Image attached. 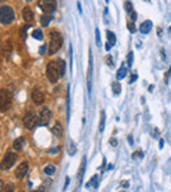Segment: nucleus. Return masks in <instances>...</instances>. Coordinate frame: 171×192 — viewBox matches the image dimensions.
Here are the masks:
<instances>
[{
	"label": "nucleus",
	"mask_w": 171,
	"mask_h": 192,
	"mask_svg": "<svg viewBox=\"0 0 171 192\" xmlns=\"http://www.w3.org/2000/svg\"><path fill=\"white\" fill-rule=\"evenodd\" d=\"M50 43H49V54L50 56H54L63 43V38L61 36V33L58 30H52L50 32Z\"/></svg>",
	"instance_id": "1"
},
{
	"label": "nucleus",
	"mask_w": 171,
	"mask_h": 192,
	"mask_svg": "<svg viewBox=\"0 0 171 192\" xmlns=\"http://www.w3.org/2000/svg\"><path fill=\"white\" fill-rule=\"evenodd\" d=\"M15 19V11L9 5H3L0 7V23L4 25H8Z\"/></svg>",
	"instance_id": "2"
},
{
	"label": "nucleus",
	"mask_w": 171,
	"mask_h": 192,
	"mask_svg": "<svg viewBox=\"0 0 171 192\" xmlns=\"http://www.w3.org/2000/svg\"><path fill=\"white\" fill-rule=\"evenodd\" d=\"M46 76L52 83H57L58 82L61 74H59L58 65L56 62H49L47 63V66H46Z\"/></svg>",
	"instance_id": "3"
},
{
	"label": "nucleus",
	"mask_w": 171,
	"mask_h": 192,
	"mask_svg": "<svg viewBox=\"0 0 171 192\" xmlns=\"http://www.w3.org/2000/svg\"><path fill=\"white\" fill-rule=\"evenodd\" d=\"M17 161V154H15L13 151H8L7 154L4 155L2 163H0V170H9L11 167L15 164V162Z\"/></svg>",
	"instance_id": "4"
},
{
	"label": "nucleus",
	"mask_w": 171,
	"mask_h": 192,
	"mask_svg": "<svg viewBox=\"0 0 171 192\" xmlns=\"http://www.w3.org/2000/svg\"><path fill=\"white\" fill-rule=\"evenodd\" d=\"M38 5L46 15H53L57 9L56 0H38Z\"/></svg>",
	"instance_id": "5"
},
{
	"label": "nucleus",
	"mask_w": 171,
	"mask_h": 192,
	"mask_svg": "<svg viewBox=\"0 0 171 192\" xmlns=\"http://www.w3.org/2000/svg\"><path fill=\"white\" fill-rule=\"evenodd\" d=\"M12 96L7 90H0V112H5L11 107Z\"/></svg>",
	"instance_id": "6"
},
{
	"label": "nucleus",
	"mask_w": 171,
	"mask_h": 192,
	"mask_svg": "<svg viewBox=\"0 0 171 192\" xmlns=\"http://www.w3.org/2000/svg\"><path fill=\"white\" fill-rule=\"evenodd\" d=\"M37 121H38V117H37V114L33 111H28L25 113V116H24V125H25L26 129H33L37 125Z\"/></svg>",
	"instance_id": "7"
},
{
	"label": "nucleus",
	"mask_w": 171,
	"mask_h": 192,
	"mask_svg": "<svg viewBox=\"0 0 171 192\" xmlns=\"http://www.w3.org/2000/svg\"><path fill=\"white\" fill-rule=\"evenodd\" d=\"M50 118H52V111L49 108H42L41 109V112L40 114H38V121H37V125H47L49 121H50Z\"/></svg>",
	"instance_id": "8"
},
{
	"label": "nucleus",
	"mask_w": 171,
	"mask_h": 192,
	"mask_svg": "<svg viewBox=\"0 0 171 192\" xmlns=\"http://www.w3.org/2000/svg\"><path fill=\"white\" fill-rule=\"evenodd\" d=\"M88 73H87V87L88 92H91L92 87V70H93V58H92V51L90 50V56H88Z\"/></svg>",
	"instance_id": "9"
},
{
	"label": "nucleus",
	"mask_w": 171,
	"mask_h": 192,
	"mask_svg": "<svg viewBox=\"0 0 171 192\" xmlns=\"http://www.w3.org/2000/svg\"><path fill=\"white\" fill-rule=\"evenodd\" d=\"M32 100L34 101V104L40 105V104H42L45 101V94H43L40 88H34L32 92Z\"/></svg>",
	"instance_id": "10"
},
{
	"label": "nucleus",
	"mask_w": 171,
	"mask_h": 192,
	"mask_svg": "<svg viewBox=\"0 0 171 192\" xmlns=\"http://www.w3.org/2000/svg\"><path fill=\"white\" fill-rule=\"evenodd\" d=\"M26 172H28V163L23 162V163L19 164L17 168H16L15 175H16V178H17V179H23L25 175H26Z\"/></svg>",
	"instance_id": "11"
},
{
	"label": "nucleus",
	"mask_w": 171,
	"mask_h": 192,
	"mask_svg": "<svg viewBox=\"0 0 171 192\" xmlns=\"http://www.w3.org/2000/svg\"><path fill=\"white\" fill-rule=\"evenodd\" d=\"M116 45V36L111 30H107V43H106V50L109 51Z\"/></svg>",
	"instance_id": "12"
},
{
	"label": "nucleus",
	"mask_w": 171,
	"mask_h": 192,
	"mask_svg": "<svg viewBox=\"0 0 171 192\" xmlns=\"http://www.w3.org/2000/svg\"><path fill=\"white\" fill-rule=\"evenodd\" d=\"M23 17H24V20L26 21V23H32V21L34 20V13L32 12V9L29 7H25L23 9Z\"/></svg>",
	"instance_id": "13"
},
{
	"label": "nucleus",
	"mask_w": 171,
	"mask_h": 192,
	"mask_svg": "<svg viewBox=\"0 0 171 192\" xmlns=\"http://www.w3.org/2000/svg\"><path fill=\"white\" fill-rule=\"evenodd\" d=\"M151 26H153V23H151L150 20L143 21V23L140 25V32H141V33H143V34H147V33H150Z\"/></svg>",
	"instance_id": "14"
},
{
	"label": "nucleus",
	"mask_w": 171,
	"mask_h": 192,
	"mask_svg": "<svg viewBox=\"0 0 171 192\" xmlns=\"http://www.w3.org/2000/svg\"><path fill=\"white\" fill-rule=\"evenodd\" d=\"M24 145H25V138H24V137H19V138H16L13 141V149L17 150V151L23 150Z\"/></svg>",
	"instance_id": "15"
},
{
	"label": "nucleus",
	"mask_w": 171,
	"mask_h": 192,
	"mask_svg": "<svg viewBox=\"0 0 171 192\" xmlns=\"http://www.w3.org/2000/svg\"><path fill=\"white\" fill-rule=\"evenodd\" d=\"M52 132L54 134H56V137H58V138H61V137L63 136V128H62V125H61V123H56L54 124V127L52 128Z\"/></svg>",
	"instance_id": "16"
},
{
	"label": "nucleus",
	"mask_w": 171,
	"mask_h": 192,
	"mask_svg": "<svg viewBox=\"0 0 171 192\" xmlns=\"http://www.w3.org/2000/svg\"><path fill=\"white\" fill-rule=\"evenodd\" d=\"M126 74H128V70H126V67H125V63L121 66V67L119 69V71H117V75H116V78H117V80H121V79H124L125 76H126Z\"/></svg>",
	"instance_id": "17"
},
{
	"label": "nucleus",
	"mask_w": 171,
	"mask_h": 192,
	"mask_svg": "<svg viewBox=\"0 0 171 192\" xmlns=\"http://www.w3.org/2000/svg\"><path fill=\"white\" fill-rule=\"evenodd\" d=\"M52 19H53V15H42L41 16V25L42 26H47L49 25V23L52 21Z\"/></svg>",
	"instance_id": "18"
},
{
	"label": "nucleus",
	"mask_w": 171,
	"mask_h": 192,
	"mask_svg": "<svg viewBox=\"0 0 171 192\" xmlns=\"http://www.w3.org/2000/svg\"><path fill=\"white\" fill-rule=\"evenodd\" d=\"M106 128V112L101 111L100 112V124H99V132H104Z\"/></svg>",
	"instance_id": "19"
},
{
	"label": "nucleus",
	"mask_w": 171,
	"mask_h": 192,
	"mask_svg": "<svg viewBox=\"0 0 171 192\" xmlns=\"http://www.w3.org/2000/svg\"><path fill=\"white\" fill-rule=\"evenodd\" d=\"M57 65H58V69H59V74H61V76H63L65 73H66V62L63 61V59H58Z\"/></svg>",
	"instance_id": "20"
},
{
	"label": "nucleus",
	"mask_w": 171,
	"mask_h": 192,
	"mask_svg": "<svg viewBox=\"0 0 171 192\" xmlns=\"http://www.w3.org/2000/svg\"><path fill=\"white\" fill-rule=\"evenodd\" d=\"M43 171H45L46 175H53V174H56L57 168L54 164H47V166H45V168H43Z\"/></svg>",
	"instance_id": "21"
},
{
	"label": "nucleus",
	"mask_w": 171,
	"mask_h": 192,
	"mask_svg": "<svg viewBox=\"0 0 171 192\" xmlns=\"http://www.w3.org/2000/svg\"><path fill=\"white\" fill-rule=\"evenodd\" d=\"M32 36H33V38H34V40H38V41H41L42 38H43V34H42V32L40 29H34V30H33Z\"/></svg>",
	"instance_id": "22"
},
{
	"label": "nucleus",
	"mask_w": 171,
	"mask_h": 192,
	"mask_svg": "<svg viewBox=\"0 0 171 192\" xmlns=\"http://www.w3.org/2000/svg\"><path fill=\"white\" fill-rule=\"evenodd\" d=\"M112 91L115 95H119L121 92V84L119 83V82H115V83H112Z\"/></svg>",
	"instance_id": "23"
},
{
	"label": "nucleus",
	"mask_w": 171,
	"mask_h": 192,
	"mask_svg": "<svg viewBox=\"0 0 171 192\" xmlns=\"http://www.w3.org/2000/svg\"><path fill=\"white\" fill-rule=\"evenodd\" d=\"M91 184H93V188H97V184H99V176H97V175H93L92 179H91V182L87 183V187H90Z\"/></svg>",
	"instance_id": "24"
},
{
	"label": "nucleus",
	"mask_w": 171,
	"mask_h": 192,
	"mask_svg": "<svg viewBox=\"0 0 171 192\" xmlns=\"http://www.w3.org/2000/svg\"><path fill=\"white\" fill-rule=\"evenodd\" d=\"M84 167H86V157L83 158V162H82V166H80V171H79V183H82V180H83Z\"/></svg>",
	"instance_id": "25"
},
{
	"label": "nucleus",
	"mask_w": 171,
	"mask_h": 192,
	"mask_svg": "<svg viewBox=\"0 0 171 192\" xmlns=\"http://www.w3.org/2000/svg\"><path fill=\"white\" fill-rule=\"evenodd\" d=\"M95 40H96V45L100 46L101 45V40H100V32H99L97 28L95 29Z\"/></svg>",
	"instance_id": "26"
},
{
	"label": "nucleus",
	"mask_w": 171,
	"mask_h": 192,
	"mask_svg": "<svg viewBox=\"0 0 171 192\" xmlns=\"http://www.w3.org/2000/svg\"><path fill=\"white\" fill-rule=\"evenodd\" d=\"M125 9H126V12H128V15H130L132 12H133V5H132L130 2H125Z\"/></svg>",
	"instance_id": "27"
},
{
	"label": "nucleus",
	"mask_w": 171,
	"mask_h": 192,
	"mask_svg": "<svg viewBox=\"0 0 171 192\" xmlns=\"http://www.w3.org/2000/svg\"><path fill=\"white\" fill-rule=\"evenodd\" d=\"M15 190V185L12 183H9L7 185H4V188H3V192H13Z\"/></svg>",
	"instance_id": "28"
},
{
	"label": "nucleus",
	"mask_w": 171,
	"mask_h": 192,
	"mask_svg": "<svg viewBox=\"0 0 171 192\" xmlns=\"http://www.w3.org/2000/svg\"><path fill=\"white\" fill-rule=\"evenodd\" d=\"M69 154L70 155H74L75 154V144L73 141H70V146H69Z\"/></svg>",
	"instance_id": "29"
},
{
	"label": "nucleus",
	"mask_w": 171,
	"mask_h": 192,
	"mask_svg": "<svg viewBox=\"0 0 171 192\" xmlns=\"http://www.w3.org/2000/svg\"><path fill=\"white\" fill-rule=\"evenodd\" d=\"M142 157H143V153L142 151H134L133 155H132V158H133V159H138V158H142Z\"/></svg>",
	"instance_id": "30"
},
{
	"label": "nucleus",
	"mask_w": 171,
	"mask_h": 192,
	"mask_svg": "<svg viewBox=\"0 0 171 192\" xmlns=\"http://www.w3.org/2000/svg\"><path fill=\"white\" fill-rule=\"evenodd\" d=\"M128 29L132 32V33H134L136 32V26H134V21H129V23H128Z\"/></svg>",
	"instance_id": "31"
},
{
	"label": "nucleus",
	"mask_w": 171,
	"mask_h": 192,
	"mask_svg": "<svg viewBox=\"0 0 171 192\" xmlns=\"http://www.w3.org/2000/svg\"><path fill=\"white\" fill-rule=\"evenodd\" d=\"M132 65H133V51H130L129 56H128V66L130 67Z\"/></svg>",
	"instance_id": "32"
},
{
	"label": "nucleus",
	"mask_w": 171,
	"mask_h": 192,
	"mask_svg": "<svg viewBox=\"0 0 171 192\" xmlns=\"http://www.w3.org/2000/svg\"><path fill=\"white\" fill-rule=\"evenodd\" d=\"M107 63L109 65V67H113V66H115V65H113V59H112L111 56H108V57H107Z\"/></svg>",
	"instance_id": "33"
},
{
	"label": "nucleus",
	"mask_w": 171,
	"mask_h": 192,
	"mask_svg": "<svg viewBox=\"0 0 171 192\" xmlns=\"http://www.w3.org/2000/svg\"><path fill=\"white\" fill-rule=\"evenodd\" d=\"M137 78H138V76H137V73H133V74H132V78L129 80V83H134V82L137 80Z\"/></svg>",
	"instance_id": "34"
},
{
	"label": "nucleus",
	"mask_w": 171,
	"mask_h": 192,
	"mask_svg": "<svg viewBox=\"0 0 171 192\" xmlns=\"http://www.w3.org/2000/svg\"><path fill=\"white\" fill-rule=\"evenodd\" d=\"M120 187H123V188L129 187V182H128V180H124V182H121L120 183Z\"/></svg>",
	"instance_id": "35"
},
{
	"label": "nucleus",
	"mask_w": 171,
	"mask_h": 192,
	"mask_svg": "<svg viewBox=\"0 0 171 192\" xmlns=\"http://www.w3.org/2000/svg\"><path fill=\"white\" fill-rule=\"evenodd\" d=\"M46 45H42L41 47H40V54H41V56H43V54H45V51H46Z\"/></svg>",
	"instance_id": "36"
},
{
	"label": "nucleus",
	"mask_w": 171,
	"mask_h": 192,
	"mask_svg": "<svg viewBox=\"0 0 171 192\" xmlns=\"http://www.w3.org/2000/svg\"><path fill=\"white\" fill-rule=\"evenodd\" d=\"M69 183H70V178H66V183H65V187H63V190H65V191H66V188H67Z\"/></svg>",
	"instance_id": "37"
},
{
	"label": "nucleus",
	"mask_w": 171,
	"mask_h": 192,
	"mask_svg": "<svg viewBox=\"0 0 171 192\" xmlns=\"http://www.w3.org/2000/svg\"><path fill=\"white\" fill-rule=\"evenodd\" d=\"M33 192H46V190L43 187H40V188H37L36 191H33Z\"/></svg>",
	"instance_id": "38"
},
{
	"label": "nucleus",
	"mask_w": 171,
	"mask_h": 192,
	"mask_svg": "<svg viewBox=\"0 0 171 192\" xmlns=\"http://www.w3.org/2000/svg\"><path fill=\"white\" fill-rule=\"evenodd\" d=\"M59 151V147H53V150H50L52 154H54V153H58Z\"/></svg>",
	"instance_id": "39"
},
{
	"label": "nucleus",
	"mask_w": 171,
	"mask_h": 192,
	"mask_svg": "<svg viewBox=\"0 0 171 192\" xmlns=\"http://www.w3.org/2000/svg\"><path fill=\"white\" fill-rule=\"evenodd\" d=\"M111 145H112V146H116V145H117V141H116V138H112V140H111Z\"/></svg>",
	"instance_id": "40"
},
{
	"label": "nucleus",
	"mask_w": 171,
	"mask_h": 192,
	"mask_svg": "<svg viewBox=\"0 0 171 192\" xmlns=\"http://www.w3.org/2000/svg\"><path fill=\"white\" fill-rule=\"evenodd\" d=\"M163 146H164V141H163V140H161V141H159V149H162Z\"/></svg>",
	"instance_id": "41"
},
{
	"label": "nucleus",
	"mask_w": 171,
	"mask_h": 192,
	"mask_svg": "<svg viewBox=\"0 0 171 192\" xmlns=\"http://www.w3.org/2000/svg\"><path fill=\"white\" fill-rule=\"evenodd\" d=\"M78 9H79V13H83V9H82V4L78 3Z\"/></svg>",
	"instance_id": "42"
},
{
	"label": "nucleus",
	"mask_w": 171,
	"mask_h": 192,
	"mask_svg": "<svg viewBox=\"0 0 171 192\" xmlns=\"http://www.w3.org/2000/svg\"><path fill=\"white\" fill-rule=\"evenodd\" d=\"M3 188H4V184H3V180H0V192H3Z\"/></svg>",
	"instance_id": "43"
},
{
	"label": "nucleus",
	"mask_w": 171,
	"mask_h": 192,
	"mask_svg": "<svg viewBox=\"0 0 171 192\" xmlns=\"http://www.w3.org/2000/svg\"><path fill=\"white\" fill-rule=\"evenodd\" d=\"M153 134H154V137H158V129L155 128L154 129V132H153Z\"/></svg>",
	"instance_id": "44"
},
{
	"label": "nucleus",
	"mask_w": 171,
	"mask_h": 192,
	"mask_svg": "<svg viewBox=\"0 0 171 192\" xmlns=\"http://www.w3.org/2000/svg\"><path fill=\"white\" fill-rule=\"evenodd\" d=\"M128 141H129L130 145H133V140H132V137H128Z\"/></svg>",
	"instance_id": "45"
},
{
	"label": "nucleus",
	"mask_w": 171,
	"mask_h": 192,
	"mask_svg": "<svg viewBox=\"0 0 171 192\" xmlns=\"http://www.w3.org/2000/svg\"><path fill=\"white\" fill-rule=\"evenodd\" d=\"M169 33H170V34H171V26H170V28H169Z\"/></svg>",
	"instance_id": "46"
},
{
	"label": "nucleus",
	"mask_w": 171,
	"mask_h": 192,
	"mask_svg": "<svg viewBox=\"0 0 171 192\" xmlns=\"http://www.w3.org/2000/svg\"><path fill=\"white\" fill-rule=\"evenodd\" d=\"M26 2H33V0H26Z\"/></svg>",
	"instance_id": "47"
},
{
	"label": "nucleus",
	"mask_w": 171,
	"mask_h": 192,
	"mask_svg": "<svg viewBox=\"0 0 171 192\" xmlns=\"http://www.w3.org/2000/svg\"><path fill=\"white\" fill-rule=\"evenodd\" d=\"M106 2H107V3H109V0H106Z\"/></svg>",
	"instance_id": "48"
},
{
	"label": "nucleus",
	"mask_w": 171,
	"mask_h": 192,
	"mask_svg": "<svg viewBox=\"0 0 171 192\" xmlns=\"http://www.w3.org/2000/svg\"><path fill=\"white\" fill-rule=\"evenodd\" d=\"M0 2H2V0H0Z\"/></svg>",
	"instance_id": "49"
}]
</instances>
